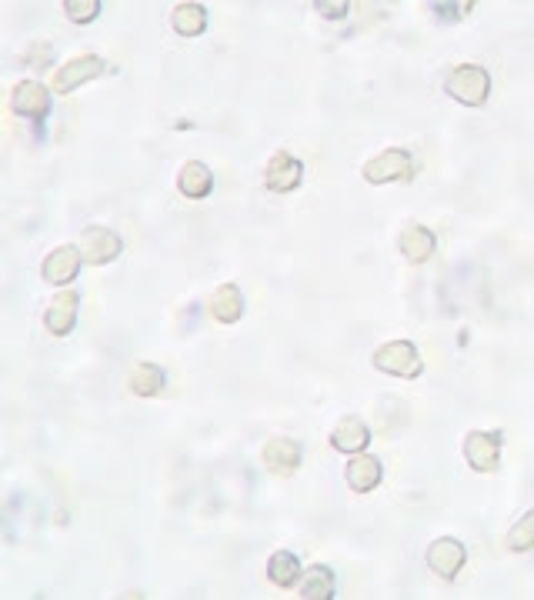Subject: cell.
<instances>
[{"label": "cell", "instance_id": "1", "mask_svg": "<svg viewBox=\"0 0 534 600\" xmlns=\"http://www.w3.org/2000/svg\"><path fill=\"white\" fill-rule=\"evenodd\" d=\"M374 367H378L381 374H391L401 380H418L424 370V360L411 340H388V344L374 350Z\"/></svg>", "mask_w": 534, "mask_h": 600}, {"label": "cell", "instance_id": "2", "mask_svg": "<svg viewBox=\"0 0 534 600\" xmlns=\"http://www.w3.org/2000/svg\"><path fill=\"white\" fill-rule=\"evenodd\" d=\"M444 90L464 107H481L491 94V77H488V70L478 64H461L451 70L448 80H444Z\"/></svg>", "mask_w": 534, "mask_h": 600}, {"label": "cell", "instance_id": "3", "mask_svg": "<svg viewBox=\"0 0 534 600\" xmlns=\"http://www.w3.org/2000/svg\"><path fill=\"white\" fill-rule=\"evenodd\" d=\"M107 70V60L97 57V54H77L71 60H64L61 67L54 70L51 77V87L54 94H71V90L91 84V80H97Z\"/></svg>", "mask_w": 534, "mask_h": 600}, {"label": "cell", "instance_id": "4", "mask_svg": "<svg viewBox=\"0 0 534 600\" xmlns=\"http://www.w3.org/2000/svg\"><path fill=\"white\" fill-rule=\"evenodd\" d=\"M361 174L368 184H394V180H411L418 174V164H414V157L408 150L391 147V150H384V154L371 157Z\"/></svg>", "mask_w": 534, "mask_h": 600}, {"label": "cell", "instance_id": "5", "mask_svg": "<svg viewBox=\"0 0 534 600\" xmlns=\"http://www.w3.org/2000/svg\"><path fill=\"white\" fill-rule=\"evenodd\" d=\"M501 430H471L468 437H464V460H468L471 470H478V474H491V470H498L501 464Z\"/></svg>", "mask_w": 534, "mask_h": 600}, {"label": "cell", "instance_id": "6", "mask_svg": "<svg viewBox=\"0 0 534 600\" xmlns=\"http://www.w3.org/2000/svg\"><path fill=\"white\" fill-rule=\"evenodd\" d=\"M301 177H304V164L294 154H288V150H278L264 167V187L271 190V194H291V190L301 184Z\"/></svg>", "mask_w": 534, "mask_h": 600}, {"label": "cell", "instance_id": "7", "mask_svg": "<svg viewBox=\"0 0 534 600\" xmlns=\"http://www.w3.org/2000/svg\"><path fill=\"white\" fill-rule=\"evenodd\" d=\"M464 560H468V550L458 537H438L434 544L428 547V567L434 570L438 577L444 580H454L461 574Z\"/></svg>", "mask_w": 534, "mask_h": 600}, {"label": "cell", "instance_id": "8", "mask_svg": "<svg viewBox=\"0 0 534 600\" xmlns=\"http://www.w3.org/2000/svg\"><path fill=\"white\" fill-rule=\"evenodd\" d=\"M121 237L107 227H87L81 234V257L87 264H111V260L121 257Z\"/></svg>", "mask_w": 534, "mask_h": 600}, {"label": "cell", "instance_id": "9", "mask_svg": "<svg viewBox=\"0 0 534 600\" xmlns=\"http://www.w3.org/2000/svg\"><path fill=\"white\" fill-rule=\"evenodd\" d=\"M301 457H304L301 444H298V440H288V437L267 440L264 450H261V464L271 470V474H281V477L294 474V470L301 467Z\"/></svg>", "mask_w": 534, "mask_h": 600}, {"label": "cell", "instance_id": "10", "mask_svg": "<svg viewBox=\"0 0 534 600\" xmlns=\"http://www.w3.org/2000/svg\"><path fill=\"white\" fill-rule=\"evenodd\" d=\"M77 310H81V294H77V290H61V294H54L51 307H47V314H44L47 330H51L54 337H67L77 324Z\"/></svg>", "mask_w": 534, "mask_h": 600}, {"label": "cell", "instance_id": "11", "mask_svg": "<svg viewBox=\"0 0 534 600\" xmlns=\"http://www.w3.org/2000/svg\"><path fill=\"white\" fill-rule=\"evenodd\" d=\"M11 110L21 117H34L41 120L47 110H51V87L37 84V80H21L11 94Z\"/></svg>", "mask_w": 534, "mask_h": 600}, {"label": "cell", "instance_id": "12", "mask_svg": "<svg viewBox=\"0 0 534 600\" xmlns=\"http://www.w3.org/2000/svg\"><path fill=\"white\" fill-rule=\"evenodd\" d=\"M81 260H84L81 247H71V244L54 247L51 254L44 257L41 274H44L47 284H71V280L77 277V270H81Z\"/></svg>", "mask_w": 534, "mask_h": 600}, {"label": "cell", "instance_id": "13", "mask_svg": "<svg viewBox=\"0 0 534 600\" xmlns=\"http://www.w3.org/2000/svg\"><path fill=\"white\" fill-rule=\"evenodd\" d=\"M371 444V427L361 417H341L331 430V447L341 454H361Z\"/></svg>", "mask_w": 534, "mask_h": 600}, {"label": "cell", "instance_id": "14", "mask_svg": "<svg viewBox=\"0 0 534 600\" xmlns=\"http://www.w3.org/2000/svg\"><path fill=\"white\" fill-rule=\"evenodd\" d=\"M207 314H211L217 324H237L244 317V294L237 284H221L207 300Z\"/></svg>", "mask_w": 534, "mask_h": 600}, {"label": "cell", "instance_id": "15", "mask_svg": "<svg viewBox=\"0 0 534 600\" xmlns=\"http://www.w3.org/2000/svg\"><path fill=\"white\" fill-rule=\"evenodd\" d=\"M344 480L354 494H371L381 484V460L371 454H354L344 467Z\"/></svg>", "mask_w": 534, "mask_h": 600}, {"label": "cell", "instance_id": "16", "mask_svg": "<svg viewBox=\"0 0 534 600\" xmlns=\"http://www.w3.org/2000/svg\"><path fill=\"white\" fill-rule=\"evenodd\" d=\"M214 187V170L204 164V160H187L181 167V174H177V190H181L184 197L191 200H201L211 194Z\"/></svg>", "mask_w": 534, "mask_h": 600}, {"label": "cell", "instance_id": "17", "mask_svg": "<svg viewBox=\"0 0 534 600\" xmlns=\"http://www.w3.org/2000/svg\"><path fill=\"white\" fill-rule=\"evenodd\" d=\"M398 247H401L404 260L424 264V260H431V254H434V234L424 224H408L398 234Z\"/></svg>", "mask_w": 534, "mask_h": 600}, {"label": "cell", "instance_id": "18", "mask_svg": "<svg viewBox=\"0 0 534 600\" xmlns=\"http://www.w3.org/2000/svg\"><path fill=\"white\" fill-rule=\"evenodd\" d=\"M171 27L181 37H201L207 27V7L204 4H177L171 10Z\"/></svg>", "mask_w": 534, "mask_h": 600}, {"label": "cell", "instance_id": "19", "mask_svg": "<svg viewBox=\"0 0 534 600\" xmlns=\"http://www.w3.org/2000/svg\"><path fill=\"white\" fill-rule=\"evenodd\" d=\"M298 597L304 600H331L334 597V570L331 567H311L304 574L301 587H298Z\"/></svg>", "mask_w": 534, "mask_h": 600}, {"label": "cell", "instance_id": "20", "mask_svg": "<svg viewBox=\"0 0 534 600\" xmlns=\"http://www.w3.org/2000/svg\"><path fill=\"white\" fill-rule=\"evenodd\" d=\"M127 387L137 397H157L164 390V370L157 364H137L127 377Z\"/></svg>", "mask_w": 534, "mask_h": 600}, {"label": "cell", "instance_id": "21", "mask_svg": "<svg viewBox=\"0 0 534 600\" xmlns=\"http://www.w3.org/2000/svg\"><path fill=\"white\" fill-rule=\"evenodd\" d=\"M298 574H301V560L291 550H278V554L267 560V577H271L274 587H294Z\"/></svg>", "mask_w": 534, "mask_h": 600}, {"label": "cell", "instance_id": "22", "mask_svg": "<svg viewBox=\"0 0 534 600\" xmlns=\"http://www.w3.org/2000/svg\"><path fill=\"white\" fill-rule=\"evenodd\" d=\"M531 547H534V507L508 530V550L524 554V550H531Z\"/></svg>", "mask_w": 534, "mask_h": 600}, {"label": "cell", "instance_id": "23", "mask_svg": "<svg viewBox=\"0 0 534 600\" xmlns=\"http://www.w3.org/2000/svg\"><path fill=\"white\" fill-rule=\"evenodd\" d=\"M61 7L74 24H91V20L101 17V0H64Z\"/></svg>", "mask_w": 534, "mask_h": 600}, {"label": "cell", "instance_id": "24", "mask_svg": "<svg viewBox=\"0 0 534 600\" xmlns=\"http://www.w3.org/2000/svg\"><path fill=\"white\" fill-rule=\"evenodd\" d=\"M318 14L321 17H328V20H341V17H348V10H351V4L348 0H318Z\"/></svg>", "mask_w": 534, "mask_h": 600}]
</instances>
